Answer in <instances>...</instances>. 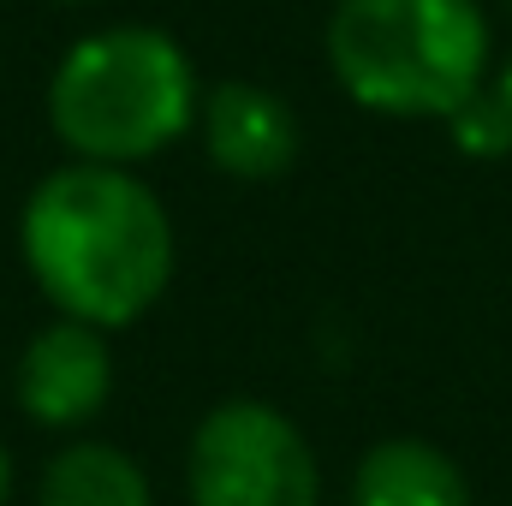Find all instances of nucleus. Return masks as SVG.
<instances>
[{
  "instance_id": "4",
  "label": "nucleus",
  "mask_w": 512,
  "mask_h": 506,
  "mask_svg": "<svg viewBox=\"0 0 512 506\" xmlns=\"http://www.w3.org/2000/svg\"><path fill=\"white\" fill-rule=\"evenodd\" d=\"M191 506H322V471L304 429L268 399H221L191 429Z\"/></svg>"
},
{
  "instance_id": "13",
  "label": "nucleus",
  "mask_w": 512,
  "mask_h": 506,
  "mask_svg": "<svg viewBox=\"0 0 512 506\" xmlns=\"http://www.w3.org/2000/svg\"><path fill=\"white\" fill-rule=\"evenodd\" d=\"M507 6H512V0H507Z\"/></svg>"
},
{
  "instance_id": "5",
  "label": "nucleus",
  "mask_w": 512,
  "mask_h": 506,
  "mask_svg": "<svg viewBox=\"0 0 512 506\" xmlns=\"http://www.w3.org/2000/svg\"><path fill=\"white\" fill-rule=\"evenodd\" d=\"M12 387H18V411L36 429H84L114 393L108 334L90 322H72V316L36 328L24 358H18Z\"/></svg>"
},
{
  "instance_id": "7",
  "label": "nucleus",
  "mask_w": 512,
  "mask_h": 506,
  "mask_svg": "<svg viewBox=\"0 0 512 506\" xmlns=\"http://www.w3.org/2000/svg\"><path fill=\"white\" fill-rule=\"evenodd\" d=\"M352 506H471V483L441 447L417 435H393L358 459Z\"/></svg>"
},
{
  "instance_id": "1",
  "label": "nucleus",
  "mask_w": 512,
  "mask_h": 506,
  "mask_svg": "<svg viewBox=\"0 0 512 506\" xmlns=\"http://www.w3.org/2000/svg\"><path fill=\"white\" fill-rule=\"evenodd\" d=\"M18 251L60 316L114 334L167 292L173 221L131 167L66 161L24 197Z\"/></svg>"
},
{
  "instance_id": "6",
  "label": "nucleus",
  "mask_w": 512,
  "mask_h": 506,
  "mask_svg": "<svg viewBox=\"0 0 512 506\" xmlns=\"http://www.w3.org/2000/svg\"><path fill=\"white\" fill-rule=\"evenodd\" d=\"M197 131H203V149L221 173L262 185V179H280L292 161H298V114L245 78H227L203 96L197 108Z\"/></svg>"
},
{
  "instance_id": "2",
  "label": "nucleus",
  "mask_w": 512,
  "mask_h": 506,
  "mask_svg": "<svg viewBox=\"0 0 512 506\" xmlns=\"http://www.w3.org/2000/svg\"><path fill=\"white\" fill-rule=\"evenodd\" d=\"M197 66L155 24L78 36L48 78V126L72 161L137 167L197 126Z\"/></svg>"
},
{
  "instance_id": "8",
  "label": "nucleus",
  "mask_w": 512,
  "mask_h": 506,
  "mask_svg": "<svg viewBox=\"0 0 512 506\" xmlns=\"http://www.w3.org/2000/svg\"><path fill=\"white\" fill-rule=\"evenodd\" d=\"M36 506H155V489L143 465L114 441H72L60 447L42 477H36Z\"/></svg>"
},
{
  "instance_id": "12",
  "label": "nucleus",
  "mask_w": 512,
  "mask_h": 506,
  "mask_svg": "<svg viewBox=\"0 0 512 506\" xmlns=\"http://www.w3.org/2000/svg\"><path fill=\"white\" fill-rule=\"evenodd\" d=\"M60 6H84V0H60Z\"/></svg>"
},
{
  "instance_id": "3",
  "label": "nucleus",
  "mask_w": 512,
  "mask_h": 506,
  "mask_svg": "<svg viewBox=\"0 0 512 506\" xmlns=\"http://www.w3.org/2000/svg\"><path fill=\"white\" fill-rule=\"evenodd\" d=\"M328 72L393 120H447L489 84V18L477 0H340Z\"/></svg>"
},
{
  "instance_id": "9",
  "label": "nucleus",
  "mask_w": 512,
  "mask_h": 506,
  "mask_svg": "<svg viewBox=\"0 0 512 506\" xmlns=\"http://www.w3.org/2000/svg\"><path fill=\"white\" fill-rule=\"evenodd\" d=\"M447 137H453L465 155H507V149H512V114H507V102L483 84L465 108H453V114H447Z\"/></svg>"
},
{
  "instance_id": "10",
  "label": "nucleus",
  "mask_w": 512,
  "mask_h": 506,
  "mask_svg": "<svg viewBox=\"0 0 512 506\" xmlns=\"http://www.w3.org/2000/svg\"><path fill=\"white\" fill-rule=\"evenodd\" d=\"M12 501V453H6V441H0V506Z\"/></svg>"
},
{
  "instance_id": "11",
  "label": "nucleus",
  "mask_w": 512,
  "mask_h": 506,
  "mask_svg": "<svg viewBox=\"0 0 512 506\" xmlns=\"http://www.w3.org/2000/svg\"><path fill=\"white\" fill-rule=\"evenodd\" d=\"M489 90H495V96L507 102V114H512V60L501 66V72H495V84H489Z\"/></svg>"
}]
</instances>
